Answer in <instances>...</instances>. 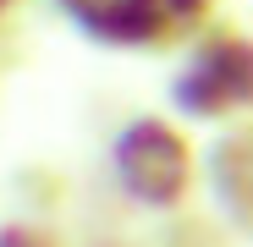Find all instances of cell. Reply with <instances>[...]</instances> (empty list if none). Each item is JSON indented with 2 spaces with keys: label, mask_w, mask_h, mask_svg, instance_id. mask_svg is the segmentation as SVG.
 I'll list each match as a JSON object with an SVG mask.
<instances>
[{
  "label": "cell",
  "mask_w": 253,
  "mask_h": 247,
  "mask_svg": "<svg viewBox=\"0 0 253 247\" xmlns=\"http://www.w3.org/2000/svg\"><path fill=\"white\" fill-rule=\"evenodd\" d=\"M165 99L182 127L220 132L253 121V33L237 22H215L198 44L182 50L176 71L165 77Z\"/></svg>",
  "instance_id": "obj_2"
},
{
  "label": "cell",
  "mask_w": 253,
  "mask_h": 247,
  "mask_svg": "<svg viewBox=\"0 0 253 247\" xmlns=\"http://www.w3.org/2000/svg\"><path fill=\"white\" fill-rule=\"evenodd\" d=\"M220 22V0H88L66 17L77 38L99 50H138V55H171L187 50Z\"/></svg>",
  "instance_id": "obj_3"
},
{
  "label": "cell",
  "mask_w": 253,
  "mask_h": 247,
  "mask_svg": "<svg viewBox=\"0 0 253 247\" xmlns=\"http://www.w3.org/2000/svg\"><path fill=\"white\" fill-rule=\"evenodd\" d=\"M154 247H231V231H226L220 214L182 209V214H171V220H160Z\"/></svg>",
  "instance_id": "obj_5"
},
{
  "label": "cell",
  "mask_w": 253,
  "mask_h": 247,
  "mask_svg": "<svg viewBox=\"0 0 253 247\" xmlns=\"http://www.w3.org/2000/svg\"><path fill=\"white\" fill-rule=\"evenodd\" d=\"M0 247H61L39 220H6L0 225Z\"/></svg>",
  "instance_id": "obj_7"
},
{
  "label": "cell",
  "mask_w": 253,
  "mask_h": 247,
  "mask_svg": "<svg viewBox=\"0 0 253 247\" xmlns=\"http://www.w3.org/2000/svg\"><path fill=\"white\" fill-rule=\"evenodd\" d=\"M110 181L132 209L171 220L204 187V148L176 115H126L110 138Z\"/></svg>",
  "instance_id": "obj_1"
},
{
  "label": "cell",
  "mask_w": 253,
  "mask_h": 247,
  "mask_svg": "<svg viewBox=\"0 0 253 247\" xmlns=\"http://www.w3.org/2000/svg\"><path fill=\"white\" fill-rule=\"evenodd\" d=\"M17 6H22V0H0V17H11V11H17Z\"/></svg>",
  "instance_id": "obj_9"
},
{
  "label": "cell",
  "mask_w": 253,
  "mask_h": 247,
  "mask_svg": "<svg viewBox=\"0 0 253 247\" xmlns=\"http://www.w3.org/2000/svg\"><path fill=\"white\" fill-rule=\"evenodd\" d=\"M204 192L237 242H253V121L220 127L204 143Z\"/></svg>",
  "instance_id": "obj_4"
},
{
  "label": "cell",
  "mask_w": 253,
  "mask_h": 247,
  "mask_svg": "<svg viewBox=\"0 0 253 247\" xmlns=\"http://www.w3.org/2000/svg\"><path fill=\"white\" fill-rule=\"evenodd\" d=\"M83 6H88V0H55V11H61V17H72V11H83Z\"/></svg>",
  "instance_id": "obj_8"
},
{
  "label": "cell",
  "mask_w": 253,
  "mask_h": 247,
  "mask_svg": "<svg viewBox=\"0 0 253 247\" xmlns=\"http://www.w3.org/2000/svg\"><path fill=\"white\" fill-rule=\"evenodd\" d=\"M11 181L22 187L17 198L28 203L33 214H50V209H61V203H66V176H61V171H50V165H22Z\"/></svg>",
  "instance_id": "obj_6"
}]
</instances>
